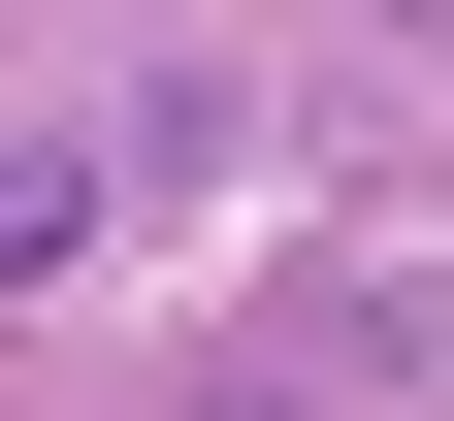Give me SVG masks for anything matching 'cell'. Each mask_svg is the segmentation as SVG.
<instances>
[{
  "mask_svg": "<svg viewBox=\"0 0 454 421\" xmlns=\"http://www.w3.org/2000/svg\"><path fill=\"white\" fill-rule=\"evenodd\" d=\"M98 162H130V195H260V66H130Z\"/></svg>",
  "mask_w": 454,
  "mask_h": 421,
  "instance_id": "6da1fadb",
  "label": "cell"
},
{
  "mask_svg": "<svg viewBox=\"0 0 454 421\" xmlns=\"http://www.w3.org/2000/svg\"><path fill=\"white\" fill-rule=\"evenodd\" d=\"M357 33H389V66H454V0H357Z\"/></svg>",
  "mask_w": 454,
  "mask_h": 421,
  "instance_id": "7a4b0ae2",
  "label": "cell"
}]
</instances>
